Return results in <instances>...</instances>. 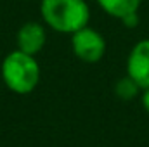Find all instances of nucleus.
I'll return each mask as SVG.
<instances>
[{"label":"nucleus","mask_w":149,"mask_h":147,"mask_svg":"<svg viewBox=\"0 0 149 147\" xmlns=\"http://www.w3.org/2000/svg\"><path fill=\"white\" fill-rule=\"evenodd\" d=\"M71 47H73L74 55L83 61V62H97L102 59V55L106 54V40L104 37L85 26L78 31L71 33Z\"/></svg>","instance_id":"obj_3"},{"label":"nucleus","mask_w":149,"mask_h":147,"mask_svg":"<svg viewBox=\"0 0 149 147\" xmlns=\"http://www.w3.org/2000/svg\"><path fill=\"white\" fill-rule=\"evenodd\" d=\"M42 19L57 33H74L88 26L90 9L85 0H42Z\"/></svg>","instance_id":"obj_1"},{"label":"nucleus","mask_w":149,"mask_h":147,"mask_svg":"<svg viewBox=\"0 0 149 147\" xmlns=\"http://www.w3.org/2000/svg\"><path fill=\"white\" fill-rule=\"evenodd\" d=\"M45 40H47L45 28L40 23L30 21V23L23 24L17 31V49L30 55H35L43 49Z\"/></svg>","instance_id":"obj_5"},{"label":"nucleus","mask_w":149,"mask_h":147,"mask_svg":"<svg viewBox=\"0 0 149 147\" xmlns=\"http://www.w3.org/2000/svg\"><path fill=\"white\" fill-rule=\"evenodd\" d=\"M97 3L106 14L121 21L125 16L139 12L142 0H97Z\"/></svg>","instance_id":"obj_6"},{"label":"nucleus","mask_w":149,"mask_h":147,"mask_svg":"<svg viewBox=\"0 0 149 147\" xmlns=\"http://www.w3.org/2000/svg\"><path fill=\"white\" fill-rule=\"evenodd\" d=\"M142 106H144V109L148 111V114H149V88L144 90V95H142Z\"/></svg>","instance_id":"obj_9"},{"label":"nucleus","mask_w":149,"mask_h":147,"mask_svg":"<svg viewBox=\"0 0 149 147\" xmlns=\"http://www.w3.org/2000/svg\"><path fill=\"white\" fill-rule=\"evenodd\" d=\"M2 78L7 88L16 94H30L40 81V66L35 55L23 50H12L2 62Z\"/></svg>","instance_id":"obj_2"},{"label":"nucleus","mask_w":149,"mask_h":147,"mask_svg":"<svg viewBox=\"0 0 149 147\" xmlns=\"http://www.w3.org/2000/svg\"><path fill=\"white\" fill-rule=\"evenodd\" d=\"M139 90H142L128 74L125 76V78H121V80H118V83H116V87H114V92H116V95L120 97V99H123V101H130V99H134L137 94H139Z\"/></svg>","instance_id":"obj_7"},{"label":"nucleus","mask_w":149,"mask_h":147,"mask_svg":"<svg viewBox=\"0 0 149 147\" xmlns=\"http://www.w3.org/2000/svg\"><path fill=\"white\" fill-rule=\"evenodd\" d=\"M121 23H123V26H127V28H135V26L139 24V12H134V14L125 16V17L121 19Z\"/></svg>","instance_id":"obj_8"},{"label":"nucleus","mask_w":149,"mask_h":147,"mask_svg":"<svg viewBox=\"0 0 149 147\" xmlns=\"http://www.w3.org/2000/svg\"><path fill=\"white\" fill-rule=\"evenodd\" d=\"M127 74L142 88H149V38L137 42L127 59Z\"/></svg>","instance_id":"obj_4"}]
</instances>
